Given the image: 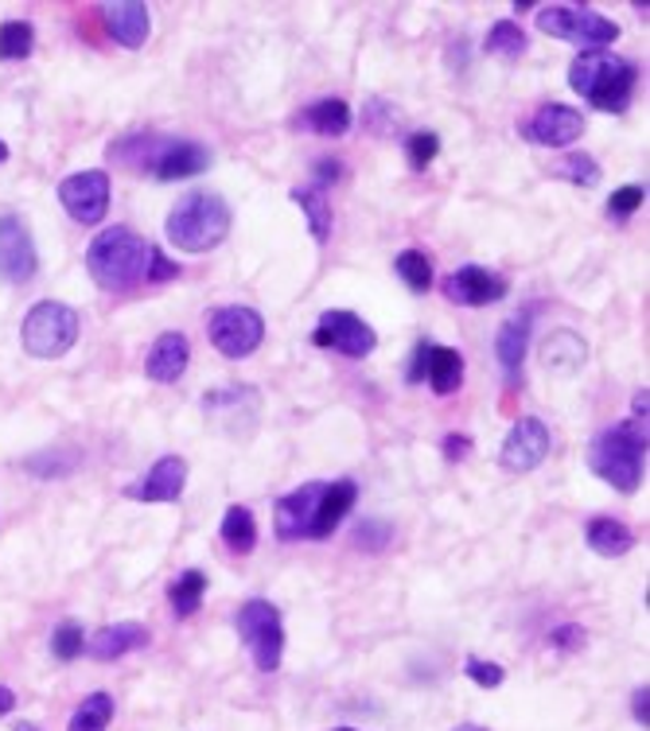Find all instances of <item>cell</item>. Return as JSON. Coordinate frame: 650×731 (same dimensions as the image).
Listing matches in <instances>:
<instances>
[{
	"label": "cell",
	"instance_id": "cell-1",
	"mask_svg": "<svg viewBox=\"0 0 650 731\" xmlns=\"http://www.w3.org/2000/svg\"><path fill=\"white\" fill-rule=\"evenodd\" d=\"M569 86L599 113H624L639 86V70L624 55L599 47V52H581L569 63Z\"/></svg>",
	"mask_w": 650,
	"mask_h": 731
},
{
	"label": "cell",
	"instance_id": "cell-2",
	"mask_svg": "<svg viewBox=\"0 0 650 731\" xmlns=\"http://www.w3.org/2000/svg\"><path fill=\"white\" fill-rule=\"evenodd\" d=\"M148 261H153V246L128 226H110L86 249V272L105 292H128L145 284Z\"/></svg>",
	"mask_w": 650,
	"mask_h": 731
},
{
	"label": "cell",
	"instance_id": "cell-3",
	"mask_svg": "<svg viewBox=\"0 0 650 731\" xmlns=\"http://www.w3.org/2000/svg\"><path fill=\"white\" fill-rule=\"evenodd\" d=\"M642 460H647V420L631 417L616 428H604L589 443V468L619 494H635L642 483Z\"/></svg>",
	"mask_w": 650,
	"mask_h": 731
},
{
	"label": "cell",
	"instance_id": "cell-4",
	"mask_svg": "<svg viewBox=\"0 0 650 731\" xmlns=\"http://www.w3.org/2000/svg\"><path fill=\"white\" fill-rule=\"evenodd\" d=\"M164 234L183 254H206V249L223 246L231 234V203L214 191H195L183 203H176V211L164 222Z\"/></svg>",
	"mask_w": 650,
	"mask_h": 731
},
{
	"label": "cell",
	"instance_id": "cell-5",
	"mask_svg": "<svg viewBox=\"0 0 650 731\" xmlns=\"http://www.w3.org/2000/svg\"><path fill=\"white\" fill-rule=\"evenodd\" d=\"M78 312L70 304H59V300H40L32 312L24 315V350L27 358H40V362H52V358H63L70 347L78 342Z\"/></svg>",
	"mask_w": 650,
	"mask_h": 731
},
{
	"label": "cell",
	"instance_id": "cell-6",
	"mask_svg": "<svg viewBox=\"0 0 650 731\" xmlns=\"http://www.w3.org/2000/svg\"><path fill=\"white\" fill-rule=\"evenodd\" d=\"M234 630L246 642V650L254 654V665L261 673H277L284 657V622L269 599H249L234 615Z\"/></svg>",
	"mask_w": 650,
	"mask_h": 731
},
{
	"label": "cell",
	"instance_id": "cell-7",
	"mask_svg": "<svg viewBox=\"0 0 650 731\" xmlns=\"http://www.w3.org/2000/svg\"><path fill=\"white\" fill-rule=\"evenodd\" d=\"M538 27L553 40H569L584 52H599L608 43L619 40V24L608 16H599L592 9H565V4H549L538 12Z\"/></svg>",
	"mask_w": 650,
	"mask_h": 731
},
{
	"label": "cell",
	"instance_id": "cell-8",
	"mask_svg": "<svg viewBox=\"0 0 650 731\" xmlns=\"http://www.w3.org/2000/svg\"><path fill=\"white\" fill-rule=\"evenodd\" d=\"M206 331H211V342L218 355L238 362V358H249L266 342V319L246 304L214 307L211 319H206Z\"/></svg>",
	"mask_w": 650,
	"mask_h": 731
},
{
	"label": "cell",
	"instance_id": "cell-9",
	"mask_svg": "<svg viewBox=\"0 0 650 731\" xmlns=\"http://www.w3.org/2000/svg\"><path fill=\"white\" fill-rule=\"evenodd\" d=\"M405 382L410 385L425 382L437 397H448V393H456L463 385V355L456 347H440V342L421 339L410 355Z\"/></svg>",
	"mask_w": 650,
	"mask_h": 731
},
{
	"label": "cell",
	"instance_id": "cell-10",
	"mask_svg": "<svg viewBox=\"0 0 650 731\" xmlns=\"http://www.w3.org/2000/svg\"><path fill=\"white\" fill-rule=\"evenodd\" d=\"M324 479L304 483L296 491L281 494L273 506V529L281 541H316L320 526V502H324Z\"/></svg>",
	"mask_w": 650,
	"mask_h": 731
},
{
	"label": "cell",
	"instance_id": "cell-11",
	"mask_svg": "<svg viewBox=\"0 0 650 731\" xmlns=\"http://www.w3.org/2000/svg\"><path fill=\"white\" fill-rule=\"evenodd\" d=\"M312 342H316L320 350H335V355H343V358H367L370 350L378 347V335L362 315L335 307V312H324L316 319Z\"/></svg>",
	"mask_w": 650,
	"mask_h": 731
},
{
	"label": "cell",
	"instance_id": "cell-12",
	"mask_svg": "<svg viewBox=\"0 0 650 731\" xmlns=\"http://www.w3.org/2000/svg\"><path fill=\"white\" fill-rule=\"evenodd\" d=\"M59 203L82 226H98L110 211V171L86 168L59 183Z\"/></svg>",
	"mask_w": 650,
	"mask_h": 731
},
{
	"label": "cell",
	"instance_id": "cell-13",
	"mask_svg": "<svg viewBox=\"0 0 650 731\" xmlns=\"http://www.w3.org/2000/svg\"><path fill=\"white\" fill-rule=\"evenodd\" d=\"M141 148H145V156L137 160V168L153 171L164 183L191 179L199 171H206V164H211V153L203 145H195V140H160V145H153V140L141 136Z\"/></svg>",
	"mask_w": 650,
	"mask_h": 731
},
{
	"label": "cell",
	"instance_id": "cell-14",
	"mask_svg": "<svg viewBox=\"0 0 650 731\" xmlns=\"http://www.w3.org/2000/svg\"><path fill=\"white\" fill-rule=\"evenodd\" d=\"M40 269L35 238L20 214H0V277L9 284H27Z\"/></svg>",
	"mask_w": 650,
	"mask_h": 731
},
{
	"label": "cell",
	"instance_id": "cell-15",
	"mask_svg": "<svg viewBox=\"0 0 650 731\" xmlns=\"http://www.w3.org/2000/svg\"><path fill=\"white\" fill-rule=\"evenodd\" d=\"M549 448H553V440H549V428L546 420L538 417H523L514 420V428L506 432L503 440V451H498V463H503L506 471H534L546 463Z\"/></svg>",
	"mask_w": 650,
	"mask_h": 731
},
{
	"label": "cell",
	"instance_id": "cell-16",
	"mask_svg": "<svg viewBox=\"0 0 650 731\" xmlns=\"http://www.w3.org/2000/svg\"><path fill=\"white\" fill-rule=\"evenodd\" d=\"M440 289L460 307H488V304H498V300L511 292V284H506V277L483 269V265H460L452 277H445Z\"/></svg>",
	"mask_w": 650,
	"mask_h": 731
},
{
	"label": "cell",
	"instance_id": "cell-17",
	"mask_svg": "<svg viewBox=\"0 0 650 731\" xmlns=\"http://www.w3.org/2000/svg\"><path fill=\"white\" fill-rule=\"evenodd\" d=\"M523 133H526V140H530V145L569 148L573 140H581L584 117H581V110H573V105L546 102V105H538V113H534L530 121H526Z\"/></svg>",
	"mask_w": 650,
	"mask_h": 731
},
{
	"label": "cell",
	"instance_id": "cell-18",
	"mask_svg": "<svg viewBox=\"0 0 650 731\" xmlns=\"http://www.w3.org/2000/svg\"><path fill=\"white\" fill-rule=\"evenodd\" d=\"M188 486V460L183 456H160L137 483L125 486V498L133 502H180Z\"/></svg>",
	"mask_w": 650,
	"mask_h": 731
},
{
	"label": "cell",
	"instance_id": "cell-19",
	"mask_svg": "<svg viewBox=\"0 0 650 731\" xmlns=\"http://www.w3.org/2000/svg\"><path fill=\"white\" fill-rule=\"evenodd\" d=\"M188 362H191L188 335L164 331V335H156V342L148 347L145 374L153 378V382H160V385H171V382H180V378L188 374Z\"/></svg>",
	"mask_w": 650,
	"mask_h": 731
},
{
	"label": "cell",
	"instance_id": "cell-20",
	"mask_svg": "<svg viewBox=\"0 0 650 731\" xmlns=\"http://www.w3.org/2000/svg\"><path fill=\"white\" fill-rule=\"evenodd\" d=\"M145 646H148L145 622H113V627H102L98 634L86 638V654L94 657V662H117V657Z\"/></svg>",
	"mask_w": 650,
	"mask_h": 731
},
{
	"label": "cell",
	"instance_id": "cell-21",
	"mask_svg": "<svg viewBox=\"0 0 650 731\" xmlns=\"http://www.w3.org/2000/svg\"><path fill=\"white\" fill-rule=\"evenodd\" d=\"M530 319L534 312L526 307L523 315H514V319H506V324L498 327L495 355H498V366H503V378L511 385L523 382V358H526V347H530Z\"/></svg>",
	"mask_w": 650,
	"mask_h": 731
},
{
	"label": "cell",
	"instance_id": "cell-22",
	"mask_svg": "<svg viewBox=\"0 0 650 731\" xmlns=\"http://www.w3.org/2000/svg\"><path fill=\"white\" fill-rule=\"evenodd\" d=\"M102 12H105V27H110V35L121 43V47H128V52L145 47L148 27H153L145 4H137V0H121V4H105Z\"/></svg>",
	"mask_w": 650,
	"mask_h": 731
},
{
	"label": "cell",
	"instance_id": "cell-23",
	"mask_svg": "<svg viewBox=\"0 0 650 731\" xmlns=\"http://www.w3.org/2000/svg\"><path fill=\"white\" fill-rule=\"evenodd\" d=\"M300 128H312L320 136H343L351 128V105L343 102V98H320L312 102L309 110L296 117Z\"/></svg>",
	"mask_w": 650,
	"mask_h": 731
},
{
	"label": "cell",
	"instance_id": "cell-24",
	"mask_svg": "<svg viewBox=\"0 0 650 731\" xmlns=\"http://www.w3.org/2000/svg\"><path fill=\"white\" fill-rule=\"evenodd\" d=\"M584 541H589V549L596 556H624L631 553L635 533L616 518H592L589 526H584Z\"/></svg>",
	"mask_w": 650,
	"mask_h": 731
},
{
	"label": "cell",
	"instance_id": "cell-25",
	"mask_svg": "<svg viewBox=\"0 0 650 731\" xmlns=\"http://www.w3.org/2000/svg\"><path fill=\"white\" fill-rule=\"evenodd\" d=\"M203 596H206V572L203 569L180 572V576L168 584V604H171V615H176V619L195 615L199 604H203Z\"/></svg>",
	"mask_w": 650,
	"mask_h": 731
},
{
	"label": "cell",
	"instance_id": "cell-26",
	"mask_svg": "<svg viewBox=\"0 0 650 731\" xmlns=\"http://www.w3.org/2000/svg\"><path fill=\"white\" fill-rule=\"evenodd\" d=\"M292 203L304 211V218H309V234L316 241H327L332 238V203H327V195L320 188H292Z\"/></svg>",
	"mask_w": 650,
	"mask_h": 731
},
{
	"label": "cell",
	"instance_id": "cell-27",
	"mask_svg": "<svg viewBox=\"0 0 650 731\" xmlns=\"http://www.w3.org/2000/svg\"><path fill=\"white\" fill-rule=\"evenodd\" d=\"M218 533H223V541L231 544L234 553H242V556L257 549V518L246 510V506H226Z\"/></svg>",
	"mask_w": 650,
	"mask_h": 731
},
{
	"label": "cell",
	"instance_id": "cell-28",
	"mask_svg": "<svg viewBox=\"0 0 650 731\" xmlns=\"http://www.w3.org/2000/svg\"><path fill=\"white\" fill-rule=\"evenodd\" d=\"M546 370H557V374H573L576 366L584 362V342L576 339L573 331H557L553 339L546 342Z\"/></svg>",
	"mask_w": 650,
	"mask_h": 731
},
{
	"label": "cell",
	"instance_id": "cell-29",
	"mask_svg": "<svg viewBox=\"0 0 650 731\" xmlns=\"http://www.w3.org/2000/svg\"><path fill=\"white\" fill-rule=\"evenodd\" d=\"M110 720H113V697L110 693H90V697L75 708L67 731H105Z\"/></svg>",
	"mask_w": 650,
	"mask_h": 731
},
{
	"label": "cell",
	"instance_id": "cell-30",
	"mask_svg": "<svg viewBox=\"0 0 650 731\" xmlns=\"http://www.w3.org/2000/svg\"><path fill=\"white\" fill-rule=\"evenodd\" d=\"M35 47V27L27 20H4L0 24V59H27Z\"/></svg>",
	"mask_w": 650,
	"mask_h": 731
},
{
	"label": "cell",
	"instance_id": "cell-31",
	"mask_svg": "<svg viewBox=\"0 0 650 731\" xmlns=\"http://www.w3.org/2000/svg\"><path fill=\"white\" fill-rule=\"evenodd\" d=\"M394 272L402 277L410 292H428V284H433V261L421 249H402L394 257Z\"/></svg>",
	"mask_w": 650,
	"mask_h": 731
},
{
	"label": "cell",
	"instance_id": "cell-32",
	"mask_svg": "<svg viewBox=\"0 0 650 731\" xmlns=\"http://www.w3.org/2000/svg\"><path fill=\"white\" fill-rule=\"evenodd\" d=\"M526 47H530V40H526V32L514 24V20H498V24H491V32H488V52L491 55L518 59V55H526Z\"/></svg>",
	"mask_w": 650,
	"mask_h": 731
},
{
	"label": "cell",
	"instance_id": "cell-33",
	"mask_svg": "<svg viewBox=\"0 0 650 731\" xmlns=\"http://www.w3.org/2000/svg\"><path fill=\"white\" fill-rule=\"evenodd\" d=\"M549 171H553L557 179H565V183H576V188H592V183H599V164L592 160L589 153L561 156Z\"/></svg>",
	"mask_w": 650,
	"mask_h": 731
},
{
	"label": "cell",
	"instance_id": "cell-34",
	"mask_svg": "<svg viewBox=\"0 0 650 731\" xmlns=\"http://www.w3.org/2000/svg\"><path fill=\"white\" fill-rule=\"evenodd\" d=\"M86 650V630H82V622H75V619H67V622H59V627L52 630V654L59 657V662H75L78 654Z\"/></svg>",
	"mask_w": 650,
	"mask_h": 731
},
{
	"label": "cell",
	"instance_id": "cell-35",
	"mask_svg": "<svg viewBox=\"0 0 650 731\" xmlns=\"http://www.w3.org/2000/svg\"><path fill=\"white\" fill-rule=\"evenodd\" d=\"M440 153V136L428 133V128H421V133H410V140H405V156H410V168L413 171H425L428 164L437 160Z\"/></svg>",
	"mask_w": 650,
	"mask_h": 731
},
{
	"label": "cell",
	"instance_id": "cell-36",
	"mask_svg": "<svg viewBox=\"0 0 650 731\" xmlns=\"http://www.w3.org/2000/svg\"><path fill=\"white\" fill-rule=\"evenodd\" d=\"M642 203H647V188H642V183H627V188L612 191V199H608V218H616V222L631 218V214L639 211Z\"/></svg>",
	"mask_w": 650,
	"mask_h": 731
},
{
	"label": "cell",
	"instance_id": "cell-37",
	"mask_svg": "<svg viewBox=\"0 0 650 731\" xmlns=\"http://www.w3.org/2000/svg\"><path fill=\"white\" fill-rule=\"evenodd\" d=\"M463 673H468V681H475L480 689H498L506 677V670L498 662H488V657H468L463 662Z\"/></svg>",
	"mask_w": 650,
	"mask_h": 731
},
{
	"label": "cell",
	"instance_id": "cell-38",
	"mask_svg": "<svg viewBox=\"0 0 650 731\" xmlns=\"http://www.w3.org/2000/svg\"><path fill=\"white\" fill-rule=\"evenodd\" d=\"M584 627H576V622H565V627H553L549 630V646L553 650H565V654H576V650L584 646Z\"/></svg>",
	"mask_w": 650,
	"mask_h": 731
},
{
	"label": "cell",
	"instance_id": "cell-39",
	"mask_svg": "<svg viewBox=\"0 0 650 731\" xmlns=\"http://www.w3.org/2000/svg\"><path fill=\"white\" fill-rule=\"evenodd\" d=\"M176 277H180V265L168 261V257H164L160 249L153 246V261H148V277H145V284H168V281H176Z\"/></svg>",
	"mask_w": 650,
	"mask_h": 731
},
{
	"label": "cell",
	"instance_id": "cell-40",
	"mask_svg": "<svg viewBox=\"0 0 650 731\" xmlns=\"http://www.w3.org/2000/svg\"><path fill=\"white\" fill-rule=\"evenodd\" d=\"M355 541L367 544V549H382V544H390V526H382V521H362Z\"/></svg>",
	"mask_w": 650,
	"mask_h": 731
},
{
	"label": "cell",
	"instance_id": "cell-41",
	"mask_svg": "<svg viewBox=\"0 0 650 731\" xmlns=\"http://www.w3.org/2000/svg\"><path fill=\"white\" fill-rule=\"evenodd\" d=\"M440 451H445V460H463L471 451V436H445V443H440Z\"/></svg>",
	"mask_w": 650,
	"mask_h": 731
},
{
	"label": "cell",
	"instance_id": "cell-42",
	"mask_svg": "<svg viewBox=\"0 0 650 731\" xmlns=\"http://www.w3.org/2000/svg\"><path fill=\"white\" fill-rule=\"evenodd\" d=\"M335 179H343V164L339 160H316V188L324 191V183H335Z\"/></svg>",
	"mask_w": 650,
	"mask_h": 731
},
{
	"label": "cell",
	"instance_id": "cell-43",
	"mask_svg": "<svg viewBox=\"0 0 650 731\" xmlns=\"http://www.w3.org/2000/svg\"><path fill=\"white\" fill-rule=\"evenodd\" d=\"M631 716L642 723V728H647V723H650V689H647V685H642V689H635V697H631Z\"/></svg>",
	"mask_w": 650,
	"mask_h": 731
},
{
	"label": "cell",
	"instance_id": "cell-44",
	"mask_svg": "<svg viewBox=\"0 0 650 731\" xmlns=\"http://www.w3.org/2000/svg\"><path fill=\"white\" fill-rule=\"evenodd\" d=\"M12 708H16V693H12L9 685H0V716H9Z\"/></svg>",
	"mask_w": 650,
	"mask_h": 731
},
{
	"label": "cell",
	"instance_id": "cell-45",
	"mask_svg": "<svg viewBox=\"0 0 650 731\" xmlns=\"http://www.w3.org/2000/svg\"><path fill=\"white\" fill-rule=\"evenodd\" d=\"M635 417H639V420H647V390H642V393H635Z\"/></svg>",
	"mask_w": 650,
	"mask_h": 731
},
{
	"label": "cell",
	"instance_id": "cell-46",
	"mask_svg": "<svg viewBox=\"0 0 650 731\" xmlns=\"http://www.w3.org/2000/svg\"><path fill=\"white\" fill-rule=\"evenodd\" d=\"M12 731H40V728H35V723H32V720H20V723H16V728H12Z\"/></svg>",
	"mask_w": 650,
	"mask_h": 731
},
{
	"label": "cell",
	"instance_id": "cell-47",
	"mask_svg": "<svg viewBox=\"0 0 650 731\" xmlns=\"http://www.w3.org/2000/svg\"><path fill=\"white\" fill-rule=\"evenodd\" d=\"M456 731H488V728H480V723H460Z\"/></svg>",
	"mask_w": 650,
	"mask_h": 731
},
{
	"label": "cell",
	"instance_id": "cell-48",
	"mask_svg": "<svg viewBox=\"0 0 650 731\" xmlns=\"http://www.w3.org/2000/svg\"><path fill=\"white\" fill-rule=\"evenodd\" d=\"M9 160V145H4V140H0V164Z\"/></svg>",
	"mask_w": 650,
	"mask_h": 731
},
{
	"label": "cell",
	"instance_id": "cell-49",
	"mask_svg": "<svg viewBox=\"0 0 650 731\" xmlns=\"http://www.w3.org/2000/svg\"><path fill=\"white\" fill-rule=\"evenodd\" d=\"M335 731H355V728H335Z\"/></svg>",
	"mask_w": 650,
	"mask_h": 731
}]
</instances>
